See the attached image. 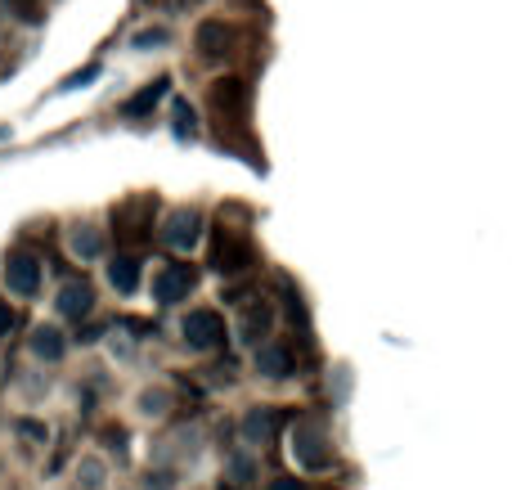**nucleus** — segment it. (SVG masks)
Segmentation results:
<instances>
[{"mask_svg":"<svg viewBox=\"0 0 512 490\" xmlns=\"http://www.w3.org/2000/svg\"><path fill=\"white\" fill-rule=\"evenodd\" d=\"M292 459L301 468H310V473H324L333 464V446H328L324 423H310V419L297 423V432H292Z\"/></svg>","mask_w":512,"mask_h":490,"instance_id":"f257e3e1","label":"nucleus"},{"mask_svg":"<svg viewBox=\"0 0 512 490\" xmlns=\"http://www.w3.org/2000/svg\"><path fill=\"white\" fill-rule=\"evenodd\" d=\"M180 333H185V342L194 351H212L225 342V320L221 311H207V306H198V311H189L185 320H180Z\"/></svg>","mask_w":512,"mask_h":490,"instance_id":"f03ea898","label":"nucleus"},{"mask_svg":"<svg viewBox=\"0 0 512 490\" xmlns=\"http://www.w3.org/2000/svg\"><path fill=\"white\" fill-rule=\"evenodd\" d=\"M194 284H198L194 266H162L158 275H153V302L176 306V302H185V297L194 293Z\"/></svg>","mask_w":512,"mask_h":490,"instance_id":"7ed1b4c3","label":"nucleus"},{"mask_svg":"<svg viewBox=\"0 0 512 490\" xmlns=\"http://www.w3.org/2000/svg\"><path fill=\"white\" fill-rule=\"evenodd\" d=\"M162 239H167V248L189 252L203 239V216H198L194 207H176V212L167 216V225H162Z\"/></svg>","mask_w":512,"mask_h":490,"instance_id":"20e7f679","label":"nucleus"},{"mask_svg":"<svg viewBox=\"0 0 512 490\" xmlns=\"http://www.w3.org/2000/svg\"><path fill=\"white\" fill-rule=\"evenodd\" d=\"M5 284L18 297H36V288H41V261L27 257V252H14L5 261Z\"/></svg>","mask_w":512,"mask_h":490,"instance_id":"39448f33","label":"nucleus"},{"mask_svg":"<svg viewBox=\"0 0 512 490\" xmlns=\"http://www.w3.org/2000/svg\"><path fill=\"white\" fill-rule=\"evenodd\" d=\"M90 311H95V288H90L86 279H72V284L59 288V315H68V320H86Z\"/></svg>","mask_w":512,"mask_h":490,"instance_id":"423d86ee","label":"nucleus"},{"mask_svg":"<svg viewBox=\"0 0 512 490\" xmlns=\"http://www.w3.org/2000/svg\"><path fill=\"white\" fill-rule=\"evenodd\" d=\"M252 365H256L261 378H288L292 374V351L279 347V342H256Z\"/></svg>","mask_w":512,"mask_h":490,"instance_id":"0eeeda50","label":"nucleus"},{"mask_svg":"<svg viewBox=\"0 0 512 490\" xmlns=\"http://www.w3.org/2000/svg\"><path fill=\"white\" fill-rule=\"evenodd\" d=\"M252 261V252H248V243H239L230 230L216 239V252H212V266L221 270V275H234V270H243Z\"/></svg>","mask_w":512,"mask_h":490,"instance_id":"6e6552de","label":"nucleus"},{"mask_svg":"<svg viewBox=\"0 0 512 490\" xmlns=\"http://www.w3.org/2000/svg\"><path fill=\"white\" fill-rule=\"evenodd\" d=\"M279 423H283V414L270 410V405H265V410H248V419H243V441H248V446H265Z\"/></svg>","mask_w":512,"mask_h":490,"instance_id":"1a4fd4ad","label":"nucleus"},{"mask_svg":"<svg viewBox=\"0 0 512 490\" xmlns=\"http://www.w3.org/2000/svg\"><path fill=\"white\" fill-rule=\"evenodd\" d=\"M68 252L77 261H99L104 257V234H99L95 225H72L68 230Z\"/></svg>","mask_w":512,"mask_h":490,"instance_id":"9d476101","label":"nucleus"},{"mask_svg":"<svg viewBox=\"0 0 512 490\" xmlns=\"http://www.w3.org/2000/svg\"><path fill=\"white\" fill-rule=\"evenodd\" d=\"M270 324H274V315H270V306L265 302H252L248 311H243V320H239V342H248V347H256V342L270 333Z\"/></svg>","mask_w":512,"mask_h":490,"instance_id":"9b49d317","label":"nucleus"},{"mask_svg":"<svg viewBox=\"0 0 512 490\" xmlns=\"http://www.w3.org/2000/svg\"><path fill=\"white\" fill-rule=\"evenodd\" d=\"M63 351H68V342H63V333L54 329V324H41V329H32V356L36 360H63Z\"/></svg>","mask_w":512,"mask_h":490,"instance_id":"f8f14e48","label":"nucleus"},{"mask_svg":"<svg viewBox=\"0 0 512 490\" xmlns=\"http://www.w3.org/2000/svg\"><path fill=\"white\" fill-rule=\"evenodd\" d=\"M167 86H171V77H158V81H149V86H144L140 95H135V99H126V104H122V117H144V113H149L153 104H158L162 95H167Z\"/></svg>","mask_w":512,"mask_h":490,"instance_id":"ddd939ff","label":"nucleus"},{"mask_svg":"<svg viewBox=\"0 0 512 490\" xmlns=\"http://www.w3.org/2000/svg\"><path fill=\"white\" fill-rule=\"evenodd\" d=\"M108 284H113L117 293H135V288H140V261H135V257H117L113 266H108Z\"/></svg>","mask_w":512,"mask_h":490,"instance_id":"4468645a","label":"nucleus"},{"mask_svg":"<svg viewBox=\"0 0 512 490\" xmlns=\"http://www.w3.org/2000/svg\"><path fill=\"white\" fill-rule=\"evenodd\" d=\"M77 477H81V490H104V477H108L104 459L86 455V459H81V468H77Z\"/></svg>","mask_w":512,"mask_h":490,"instance_id":"2eb2a0df","label":"nucleus"},{"mask_svg":"<svg viewBox=\"0 0 512 490\" xmlns=\"http://www.w3.org/2000/svg\"><path fill=\"white\" fill-rule=\"evenodd\" d=\"M194 131H198L194 108H189L185 99H176V140H194Z\"/></svg>","mask_w":512,"mask_h":490,"instance_id":"dca6fc26","label":"nucleus"},{"mask_svg":"<svg viewBox=\"0 0 512 490\" xmlns=\"http://www.w3.org/2000/svg\"><path fill=\"white\" fill-rule=\"evenodd\" d=\"M167 41H171L167 27H144V32L131 36V50H153V45H167Z\"/></svg>","mask_w":512,"mask_h":490,"instance_id":"f3484780","label":"nucleus"},{"mask_svg":"<svg viewBox=\"0 0 512 490\" xmlns=\"http://www.w3.org/2000/svg\"><path fill=\"white\" fill-rule=\"evenodd\" d=\"M167 405H171V396L162 392V387H158V392H144V396H140V414H149V419L167 414Z\"/></svg>","mask_w":512,"mask_h":490,"instance_id":"a211bd4d","label":"nucleus"},{"mask_svg":"<svg viewBox=\"0 0 512 490\" xmlns=\"http://www.w3.org/2000/svg\"><path fill=\"white\" fill-rule=\"evenodd\" d=\"M9 9H14L18 18H27V23H41V14H45L41 0H9Z\"/></svg>","mask_w":512,"mask_h":490,"instance_id":"6ab92c4d","label":"nucleus"},{"mask_svg":"<svg viewBox=\"0 0 512 490\" xmlns=\"http://www.w3.org/2000/svg\"><path fill=\"white\" fill-rule=\"evenodd\" d=\"M95 77H99V63H90L86 72H77V77L63 81V90H77V86H86V81H95Z\"/></svg>","mask_w":512,"mask_h":490,"instance_id":"aec40b11","label":"nucleus"},{"mask_svg":"<svg viewBox=\"0 0 512 490\" xmlns=\"http://www.w3.org/2000/svg\"><path fill=\"white\" fill-rule=\"evenodd\" d=\"M14 320H18V315H14V306H9V302H0V338H9V329H14Z\"/></svg>","mask_w":512,"mask_h":490,"instance_id":"412c9836","label":"nucleus"},{"mask_svg":"<svg viewBox=\"0 0 512 490\" xmlns=\"http://www.w3.org/2000/svg\"><path fill=\"white\" fill-rule=\"evenodd\" d=\"M18 432H23V437H36V441H45V437H50V432H45V423H32V419H23V423H18Z\"/></svg>","mask_w":512,"mask_h":490,"instance_id":"4be33fe9","label":"nucleus"},{"mask_svg":"<svg viewBox=\"0 0 512 490\" xmlns=\"http://www.w3.org/2000/svg\"><path fill=\"white\" fill-rule=\"evenodd\" d=\"M270 490H306L297 482V477H279V482H270Z\"/></svg>","mask_w":512,"mask_h":490,"instance_id":"5701e85b","label":"nucleus"},{"mask_svg":"<svg viewBox=\"0 0 512 490\" xmlns=\"http://www.w3.org/2000/svg\"><path fill=\"white\" fill-rule=\"evenodd\" d=\"M5 135H9V131H5V126H0V140H5Z\"/></svg>","mask_w":512,"mask_h":490,"instance_id":"b1692460","label":"nucleus"}]
</instances>
